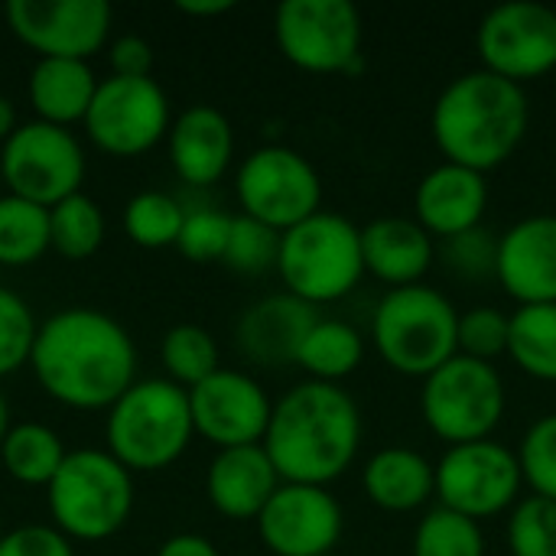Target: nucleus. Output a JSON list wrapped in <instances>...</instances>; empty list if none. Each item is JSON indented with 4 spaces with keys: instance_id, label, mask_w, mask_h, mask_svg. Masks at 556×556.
Segmentation results:
<instances>
[{
    "instance_id": "36",
    "label": "nucleus",
    "mask_w": 556,
    "mask_h": 556,
    "mask_svg": "<svg viewBox=\"0 0 556 556\" xmlns=\"http://www.w3.org/2000/svg\"><path fill=\"white\" fill-rule=\"evenodd\" d=\"M277 254H280V231L248 215L231 218V235L225 248V264L231 270L238 274H264L270 267L277 270Z\"/></svg>"
},
{
    "instance_id": "4",
    "label": "nucleus",
    "mask_w": 556,
    "mask_h": 556,
    "mask_svg": "<svg viewBox=\"0 0 556 556\" xmlns=\"http://www.w3.org/2000/svg\"><path fill=\"white\" fill-rule=\"evenodd\" d=\"M371 339L391 371L424 381L459 355V309L437 287H397L378 300Z\"/></svg>"
},
{
    "instance_id": "30",
    "label": "nucleus",
    "mask_w": 556,
    "mask_h": 556,
    "mask_svg": "<svg viewBox=\"0 0 556 556\" xmlns=\"http://www.w3.org/2000/svg\"><path fill=\"white\" fill-rule=\"evenodd\" d=\"M49 238H52V248L68 261L91 257L104 241V218H101V208L94 205V199H88L85 192H75V195L62 199L59 205H52L49 208Z\"/></svg>"
},
{
    "instance_id": "29",
    "label": "nucleus",
    "mask_w": 556,
    "mask_h": 556,
    "mask_svg": "<svg viewBox=\"0 0 556 556\" xmlns=\"http://www.w3.org/2000/svg\"><path fill=\"white\" fill-rule=\"evenodd\" d=\"M52 248L49 208L20 195H0V264L26 267Z\"/></svg>"
},
{
    "instance_id": "34",
    "label": "nucleus",
    "mask_w": 556,
    "mask_h": 556,
    "mask_svg": "<svg viewBox=\"0 0 556 556\" xmlns=\"http://www.w3.org/2000/svg\"><path fill=\"white\" fill-rule=\"evenodd\" d=\"M511 556H556V502L525 495L505 525Z\"/></svg>"
},
{
    "instance_id": "37",
    "label": "nucleus",
    "mask_w": 556,
    "mask_h": 556,
    "mask_svg": "<svg viewBox=\"0 0 556 556\" xmlns=\"http://www.w3.org/2000/svg\"><path fill=\"white\" fill-rule=\"evenodd\" d=\"M511 336V313L498 306H472L459 313V355L492 362L508 355Z\"/></svg>"
},
{
    "instance_id": "42",
    "label": "nucleus",
    "mask_w": 556,
    "mask_h": 556,
    "mask_svg": "<svg viewBox=\"0 0 556 556\" xmlns=\"http://www.w3.org/2000/svg\"><path fill=\"white\" fill-rule=\"evenodd\" d=\"M111 68L114 75H124V78H150V68H153L150 42L140 36H121L111 46Z\"/></svg>"
},
{
    "instance_id": "11",
    "label": "nucleus",
    "mask_w": 556,
    "mask_h": 556,
    "mask_svg": "<svg viewBox=\"0 0 556 556\" xmlns=\"http://www.w3.org/2000/svg\"><path fill=\"white\" fill-rule=\"evenodd\" d=\"M241 215L264 222L274 231H290L323 212V179L316 166L293 147L270 143L244 156L235 176Z\"/></svg>"
},
{
    "instance_id": "8",
    "label": "nucleus",
    "mask_w": 556,
    "mask_h": 556,
    "mask_svg": "<svg viewBox=\"0 0 556 556\" xmlns=\"http://www.w3.org/2000/svg\"><path fill=\"white\" fill-rule=\"evenodd\" d=\"M508 410L505 378L492 362L469 355H453L430 378H424L420 414L427 430L450 443H479L492 440Z\"/></svg>"
},
{
    "instance_id": "7",
    "label": "nucleus",
    "mask_w": 556,
    "mask_h": 556,
    "mask_svg": "<svg viewBox=\"0 0 556 556\" xmlns=\"http://www.w3.org/2000/svg\"><path fill=\"white\" fill-rule=\"evenodd\" d=\"M46 489L55 531L75 541L114 538L134 511L130 472L101 450L68 453Z\"/></svg>"
},
{
    "instance_id": "15",
    "label": "nucleus",
    "mask_w": 556,
    "mask_h": 556,
    "mask_svg": "<svg viewBox=\"0 0 556 556\" xmlns=\"http://www.w3.org/2000/svg\"><path fill=\"white\" fill-rule=\"evenodd\" d=\"M257 534L274 556H332L345 534V511L323 485L283 482L257 515Z\"/></svg>"
},
{
    "instance_id": "26",
    "label": "nucleus",
    "mask_w": 556,
    "mask_h": 556,
    "mask_svg": "<svg viewBox=\"0 0 556 556\" xmlns=\"http://www.w3.org/2000/svg\"><path fill=\"white\" fill-rule=\"evenodd\" d=\"M362 362H365L362 332L345 319H326V316L313 323L296 355V368L306 371V381H323V384H342L362 368Z\"/></svg>"
},
{
    "instance_id": "27",
    "label": "nucleus",
    "mask_w": 556,
    "mask_h": 556,
    "mask_svg": "<svg viewBox=\"0 0 556 556\" xmlns=\"http://www.w3.org/2000/svg\"><path fill=\"white\" fill-rule=\"evenodd\" d=\"M508 358L528 378L556 384V303L518 306L511 313Z\"/></svg>"
},
{
    "instance_id": "19",
    "label": "nucleus",
    "mask_w": 556,
    "mask_h": 556,
    "mask_svg": "<svg viewBox=\"0 0 556 556\" xmlns=\"http://www.w3.org/2000/svg\"><path fill=\"white\" fill-rule=\"evenodd\" d=\"M489 208V182L485 173L469 166L440 163L414 189V222L427 228L437 241H450L482 225Z\"/></svg>"
},
{
    "instance_id": "38",
    "label": "nucleus",
    "mask_w": 556,
    "mask_h": 556,
    "mask_svg": "<svg viewBox=\"0 0 556 556\" xmlns=\"http://www.w3.org/2000/svg\"><path fill=\"white\" fill-rule=\"evenodd\" d=\"M36 332L39 326L33 323L29 306L13 290L0 287V378L20 371L29 362Z\"/></svg>"
},
{
    "instance_id": "16",
    "label": "nucleus",
    "mask_w": 556,
    "mask_h": 556,
    "mask_svg": "<svg viewBox=\"0 0 556 556\" xmlns=\"http://www.w3.org/2000/svg\"><path fill=\"white\" fill-rule=\"evenodd\" d=\"M7 23L13 36L39 59H88L111 29L108 0H10Z\"/></svg>"
},
{
    "instance_id": "45",
    "label": "nucleus",
    "mask_w": 556,
    "mask_h": 556,
    "mask_svg": "<svg viewBox=\"0 0 556 556\" xmlns=\"http://www.w3.org/2000/svg\"><path fill=\"white\" fill-rule=\"evenodd\" d=\"M16 127H20V124H16V111H13V101L0 94V147H3L7 140H10V134H13Z\"/></svg>"
},
{
    "instance_id": "44",
    "label": "nucleus",
    "mask_w": 556,
    "mask_h": 556,
    "mask_svg": "<svg viewBox=\"0 0 556 556\" xmlns=\"http://www.w3.org/2000/svg\"><path fill=\"white\" fill-rule=\"evenodd\" d=\"M176 10L189 13V16H222V13L235 10V0H179Z\"/></svg>"
},
{
    "instance_id": "25",
    "label": "nucleus",
    "mask_w": 556,
    "mask_h": 556,
    "mask_svg": "<svg viewBox=\"0 0 556 556\" xmlns=\"http://www.w3.org/2000/svg\"><path fill=\"white\" fill-rule=\"evenodd\" d=\"M98 78L81 59H39L29 72V101L39 121L68 127L85 121Z\"/></svg>"
},
{
    "instance_id": "5",
    "label": "nucleus",
    "mask_w": 556,
    "mask_h": 556,
    "mask_svg": "<svg viewBox=\"0 0 556 556\" xmlns=\"http://www.w3.org/2000/svg\"><path fill=\"white\" fill-rule=\"evenodd\" d=\"M108 453L127 472L173 466L195 437L189 391L169 378L134 381L108 414Z\"/></svg>"
},
{
    "instance_id": "32",
    "label": "nucleus",
    "mask_w": 556,
    "mask_h": 556,
    "mask_svg": "<svg viewBox=\"0 0 556 556\" xmlns=\"http://www.w3.org/2000/svg\"><path fill=\"white\" fill-rule=\"evenodd\" d=\"M485 534L482 525L450 511V508H430L417 531H414V544L410 556H485Z\"/></svg>"
},
{
    "instance_id": "21",
    "label": "nucleus",
    "mask_w": 556,
    "mask_h": 556,
    "mask_svg": "<svg viewBox=\"0 0 556 556\" xmlns=\"http://www.w3.org/2000/svg\"><path fill=\"white\" fill-rule=\"evenodd\" d=\"M283 485L264 446L218 450L205 476V495L212 508L231 521H257L274 492Z\"/></svg>"
},
{
    "instance_id": "3",
    "label": "nucleus",
    "mask_w": 556,
    "mask_h": 556,
    "mask_svg": "<svg viewBox=\"0 0 556 556\" xmlns=\"http://www.w3.org/2000/svg\"><path fill=\"white\" fill-rule=\"evenodd\" d=\"M430 130L443 163L492 173L515 156L531 130L528 91L485 68L463 72L437 94Z\"/></svg>"
},
{
    "instance_id": "35",
    "label": "nucleus",
    "mask_w": 556,
    "mask_h": 556,
    "mask_svg": "<svg viewBox=\"0 0 556 556\" xmlns=\"http://www.w3.org/2000/svg\"><path fill=\"white\" fill-rule=\"evenodd\" d=\"M515 453L521 463L525 489H531V495L556 502V414L538 417L525 430L521 446Z\"/></svg>"
},
{
    "instance_id": "12",
    "label": "nucleus",
    "mask_w": 556,
    "mask_h": 556,
    "mask_svg": "<svg viewBox=\"0 0 556 556\" xmlns=\"http://www.w3.org/2000/svg\"><path fill=\"white\" fill-rule=\"evenodd\" d=\"M85 176V153L68 127L46 121L20 124L0 147V179L10 195L42 208L75 195Z\"/></svg>"
},
{
    "instance_id": "2",
    "label": "nucleus",
    "mask_w": 556,
    "mask_h": 556,
    "mask_svg": "<svg viewBox=\"0 0 556 556\" xmlns=\"http://www.w3.org/2000/svg\"><path fill=\"white\" fill-rule=\"evenodd\" d=\"M362 410L342 384L300 381L270 414L264 450L283 482L329 489L358 459Z\"/></svg>"
},
{
    "instance_id": "47",
    "label": "nucleus",
    "mask_w": 556,
    "mask_h": 556,
    "mask_svg": "<svg viewBox=\"0 0 556 556\" xmlns=\"http://www.w3.org/2000/svg\"><path fill=\"white\" fill-rule=\"evenodd\" d=\"M0 541H3V525H0Z\"/></svg>"
},
{
    "instance_id": "31",
    "label": "nucleus",
    "mask_w": 556,
    "mask_h": 556,
    "mask_svg": "<svg viewBox=\"0 0 556 556\" xmlns=\"http://www.w3.org/2000/svg\"><path fill=\"white\" fill-rule=\"evenodd\" d=\"M160 358L169 371V381L186 388V391H192L195 384H202L205 378H212L222 368L218 365V345H215L212 332L202 326H192V323L173 326L163 336Z\"/></svg>"
},
{
    "instance_id": "41",
    "label": "nucleus",
    "mask_w": 556,
    "mask_h": 556,
    "mask_svg": "<svg viewBox=\"0 0 556 556\" xmlns=\"http://www.w3.org/2000/svg\"><path fill=\"white\" fill-rule=\"evenodd\" d=\"M0 556H75V551L62 531L29 525V528H16V531L3 534Z\"/></svg>"
},
{
    "instance_id": "18",
    "label": "nucleus",
    "mask_w": 556,
    "mask_h": 556,
    "mask_svg": "<svg viewBox=\"0 0 556 556\" xmlns=\"http://www.w3.org/2000/svg\"><path fill=\"white\" fill-rule=\"evenodd\" d=\"M495 280L518 306L556 303V215L518 218L498 238Z\"/></svg>"
},
{
    "instance_id": "24",
    "label": "nucleus",
    "mask_w": 556,
    "mask_h": 556,
    "mask_svg": "<svg viewBox=\"0 0 556 556\" xmlns=\"http://www.w3.org/2000/svg\"><path fill=\"white\" fill-rule=\"evenodd\" d=\"M365 498L388 515H410L437 498V466L410 446H384L362 469Z\"/></svg>"
},
{
    "instance_id": "1",
    "label": "nucleus",
    "mask_w": 556,
    "mask_h": 556,
    "mask_svg": "<svg viewBox=\"0 0 556 556\" xmlns=\"http://www.w3.org/2000/svg\"><path fill=\"white\" fill-rule=\"evenodd\" d=\"M29 365L52 401L75 410H101L134 384L137 349L108 313L72 306L39 326Z\"/></svg>"
},
{
    "instance_id": "14",
    "label": "nucleus",
    "mask_w": 556,
    "mask_h": 556,
    "mask_svg": "<svg viewBox=\"0 0 556 556\" xmlns=\"http://www.w3.org/2000/svg\"><path fill=\"white\" fill-rule=\"evenodd\" d=\"M81 124L91 143L111 156H140L153 150L173 127L166 91L153 78L124 75L98 81L94 101Z\"/></svg>"
},
{
    "instance_id": "13",
    "label": "nucleus",
    "mask_w": 556,
    "mask_h": 556,
    "mask_svg": "<svg viewBox=\"0 0 556 556\" xmlns=\"http://www.w3.org/2000/svg\"><path fill=\"white\" fill-rule=\"evenodd\" d=\"M476 49L482 68L515 85L556 72V10L538 0H508L492 7L479 29Z\"/></svg>"
},
{
    "instance_id": "33",
    "label": "nucleus",
    "mask_w": 556,
    "mask_h": 556,
    "mask_svg": "<svg viewBox=\"0 0 556 556\" xmlns=\"http://www.w3.org/2000/svg\"><path fill=\"white\" fill-rule=\"evenodd\" d=\"M186 208L166 192H140L124 208V228L140 248H169L179 241Z\"/></svg>"
},
{
    "instance_id": "20",
    "label": "nucleus",
    "mask_w": 556,
    "mask_h": 556,
    "mask_svg": "<svg viewBox=\"0 0 556 556\" xmlns=\"http://www.w3.org/2000/svg\"><path fill=\"white\" fill-rule=\"evenodd\" d=\"M319 319L316 306L296 300L293 293H270L248 306L238 319V349L248 362L261 368H283L296 365L300 345L313 323Z\"/></svg>"
},
{
    "instance_id": "46",
    "label": "nucleus",
    "mask_w": 556,
    "mask_h": 556,
    "mask_svg": "<svg viewBox=\"0 0 556 556\" xmlns=\"http://www.w3.org/2000/svg\"><path fill=\"white\" fill-rule=\"evenodd\" d=\"M7 430H10V410H7V401H3V394H0V443H3V437H7Z\"/></svg>"
},
{
    "instance_id": "23",
    "label": "nucleus",
    "mask_w": 556,
    "mask_h": 556,
    "mask_svg": "<svg viewBox=\"0 0 556 556\" xmlns=\"http://www.w3.org/2000/svg\"><path fill=\"white\" fill-rule=\"evenodd\" d=\"M166 140H169V163L179 173V179H186L189 186L218 182L235 156V130L228 117L208 104L186 108L173 121Z\"/></svg>"
},
{
    "instance_id": "22",
    "label": "nucleus",
    "mask_w": 556,
    "mask_h": 556,
    "mask_svg": "<svg viewBox=\"0 0 556 556\" xmlns=\"http://www.w3.org/2000/svg\"><path fill=\"white\" fill-rule=\"evenodd\" d=\"M365 274L388 283V290L424 283L437 261V241L424 225L404 215H384L362 228Z\"/></svg>"
},
{
    "instance_id": "28",
    "label": "nucleus",
    "mask_w": 556,
    "mask_h": 556,
    "mask_svg": "<svg viewBox=\"0 0 556 556\" xmlns=\"http://www.w3.org/2000/svg\"><path fill=\"white\" fill-rule=\"evenodd\" d=\"M65 450L62 440L55 437V430L42 427V424H20L10 427L3 443H0V463L10 472V479L23 482V485H49L55 479V472L65 463Z\"/></svg>"
},
{
    "instance_id": "6",
    "label": "nucleus",
    "mask_w": 556,
    "mask_h": 556,
    "mask_svg": "<svg viewBox=\"0 0 556 556\" xmlns=\"http://www.w3.org/2000/svg\"><path fill=\"white\" fill-rule=\"evenodd\" d=\"M277 274L287 293L309 306L345 300L365 277L362 228L326 208L309 215L280 235Z\"/></svg>"
},
{
    "instance_id": "9",
    "label": "nucleus",
    "mask_w": 556,
    "mask_h": 556,
    "mask_svg": "<svg viewBox=\"0 0 556 556\" xmlns=\"http://www.w3.org/2000/svg\"><path fill=\"white\" fill-rule=\"evenodd\" d=\"M283 59L309 75H358L365 23L352 0H283L274 13Z\"/></svg>"
},
{
    "instance_id": "43",
    "label": "nucleus",
    "mask_w": 556,
    "mask_h": 556,
    "mask_svg": "<svg viewBox=\"0 0 556 556\" xmlns=\"http://www.w3.org/2000/svg\"><path fill=\"white\" fill-rule=\"evenodd\" d=\"M156 556H222V554H218V547H215L208 538H202V534H176V538H169V541L160 547V554Z\"/></svg>"
},
{
    "instance_id": "10",
    "label": "nucleus",
    "mask_w": 556,
    "mask_h": 556,
    "mask_svg": "<svg viewBox=\"0 0 556 556\" xmlns=\"http://www.w3.org/2000/svg\"><path fill=\"white\" fill-rule=\"evenodd\" d=\"M518 453L498 440L450 446L437 463V505L476 525L508 515L525 495Z\"/></svg>"
},
{
    "instance_id": "17",
    "label": "nucleus",
    "mask_w": 556,
    "mask_h": 556,
    "mask_svg": "<svg viewBox=\"0 0 556 556\" xmlns=\"http://www.w3.org/2000/svg\"><path fill=\"white\" fill-rule=\"evenodd\" d=\"M192 427L218 450L261 446L270 427L274 401L264 384L244 371L218 368L189 391Z\"/></svg>"
},
{
    "instance_id": "40",
    "label": "nucleus",
    "mask_w": 556,
    "mask_h": 556,
    "mask_svg": "<svg viewBox=\"0 0 556 556\" xmlns=\"http://www.w3.org/2000/svg\"><path fill=\"white\" fill-rule=\"evenodd\" d=\"M443 261L466 280H492L498 270V238L489 228H472L443 241Z\"/></svg>"
},
{
    "instance_id": "39",
    "label": "nucleus",
    "mask_w": 556,
    "mask_h": 556,
    "mask_svg": "<svg viewBox=\"0 0 556 556\" xmlns=\"http://www.w3.org/2000/svg\"><path fill=\"white\" fill-rule=\"evenodd\" d=\"M228 235H231V215L218 208H195L186 212L176 248L195 264H212V261H225Z\"/></svg>"
}]
</instances>
